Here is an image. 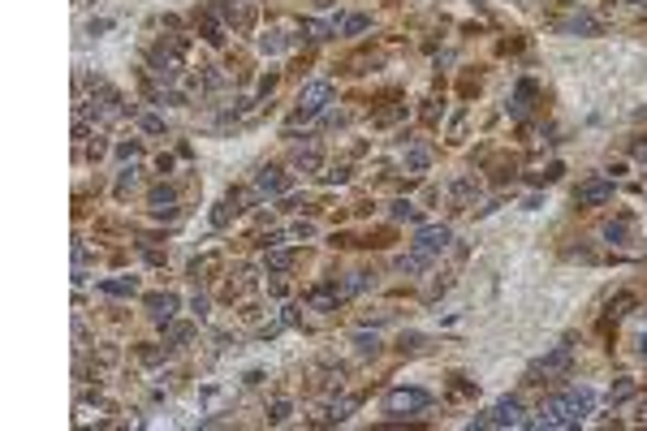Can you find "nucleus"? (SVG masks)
I'll return each instance as SVG.
<instances>
[{"instance_id": "412c9836", "label": "nucleus", "mask_w": 647, "mask_h": 431, "mask_svg": "<svg viewBox=\"0 0 647 431\" xmlns=\"http://www.w3.org/2000/svg\"><path fill=\"white\" fill-rule=\"evenodd\" d=\"M293 160H298V168L316 173V168H320V151H316V147H307V151H298V155H293Z\"/></svg>"}, {"instance_id": "c85d7f7f", "label": "nucleus", "mask_w": 647, "mask_h": 431, "mask_svg": "<svg viewBox=\"0 0 647 431\" xmlns=\"http://www.w3.org/2000/svg\"><path fill=\"white\" fill-rule=\"evenodd\" d=\"M259 48H264V52H281V48H285V39H281L277 30H272V35H264V39H259Z\"/></svg>"}, {"instance_id": "2eb2a0df", "label": "nucleus", "mask_w": 647, "mask_h": 431, "mask_svg": "<svg viewBox=\"0 0 647 431\" xmlns=\"http://www.w3.org/2000/svg\"><path fill=\"white\" fill-rule=\"evenodd\" d=\"M565 30H570V35H596L600 22H596L592 13H578V17H570V22H565Z\"/></svg>"}, {"instance_id": "aec40b11", "label": "nucleus", "mask_w": 647, "mask_h": 431, "mask_svg": "<svg viewBox=\"0 0 647 431\" xmlns=\"http://www.w3.org/2000/svg\"><path fill=\"white\" fill-rule=\"evenodd\" d=\"M100 289H104V293H112V298H126V293H134L139 285H134V276H130V281H104Z\"/></svg>"}, {"instance_id": "a211bd4d", "label": "nucleus", "mask_w": 647, "mask_h": 431, "mask_svg": "<svg viewBox=\"0 0 647 431\" xmlns=\"http://www.w3.org/2000/svg\"><path fill=\"white\" fill-rule=\"evenodd\" d=\"M332 30H337V26H324V22H316V17H307V22H302V35L311 39V44H320V39H328Z\"/></svg>"}, {"instance_id": "2f4dec72", "label": "nucleus", "mask_w": 647, "mask_h": 431, "mask_svg": "<svg viewBox=\"0 0 647 431\" xmlns=\"http://www.w3.org/2000/svg\"><path fill=\"white\" fill-rule=\"evenodd\" d=\"M268 419H272V423H285V419H289V401H272Z\"/></svg>"}, {"instance_id": "dca6fc26", "label": "nucleus", "mask_w": 647, "mask_h": 431, "mask_svg": "<svg viewBox=\"0 0 647 431\" xmlns=\"http://www.w3.org/2000/svg\"><path fill=\"white\" fill-rule=\"evenodd\" d=\"M233 211H238V194H229V199H225L221 207H216V211H212V225H216V229H225V225H229V216H233Z\"/></svg>"}, {"instance_id": "393cba45", "label": "nucleus", "mask_w": 647, "mask_h": 431, "mask_svg": "<svg viewBox=\"0 0 647 431\" xmlns=\"http://www.w3.org/2000/svg\"><path fill=\"white\" fill-rule=\"evenodd\" d=\"M268 267H272V272H285V267H289V250H277V246H272V254H268Z\"/></svg>"}, {"instance_id": "423d86ee", "label": "nucleus", "mask_w": 647, "mask_h": 431, "mask_svg": "<svg viewBox=\"0 0 647 431\" xmlns=\"http://www.w3.org/2000/svg\"><path fill=\"white\" fill-rule=\"evenodd\" d=\"M561 401H565V410H570V414H574L578 423H583V419L596 410V393H592L587 384H570V388L561 393Z\"/></svg>"}, {"instance_id": "4be33fe9", "label": "nucleus", "mask_w": 647, "mask_h": 431, "mask_svg": "<svg viewBox=\"0 0 647 431\" xmlns=\"http://www.w3.org/2000/svg\"><path fill=\"white\" fill-rule=\"evenodd\" d=\"M186 337H190V324H169V328H164V341H169V345H182Z\"/></svg>"}, {"instance_id": "473e14b6", "label": "nucleus", "mask_w": 647, "mask_h": 431, "mask_svg": "<svg viewBox=\"0 0 647 431\" xmlns=\"http://www.w3.org/2000/svg\"><path fill=\"white\" fill-rule=\"evenodd\" d=\"M406 168H427V151H423V147H415V151L406 155Z\"/></svg>"}, {"instance_id": "7ed1b4c3", "label": "nucleus", "mask_w": 647, "mask_h": 431, "mask_svg": "<svg viewBox=\"0 0 647 431\" xmlns=\"http://www.w3.org/2000/svg\"><path fill=\"white\" fill-rule=\"evenodd\" d=\"M332 104V82H311L302 95H298V112H293V125L298 121H311L316 112H324Z\"/></svg>"}, {"instance_id": "9d476101", "label": "nucleus", "mask_w": 647, "mask_h": 431, "mask_svg": "<svg viewBox=\"0 0 647 431\" xmlns=\"http://www.w3.org/2000/svg\"><path fill=\"white\" fill-rule=\"evenodd\" d=\"M540 95V87L531 82V78H522L518 82V91H514V100H509V116H526L531 112V100Z\"/></svg>"}, {"instance_id": "cd10ccee", "label": "nucleus", "mask_w": 647, "mask_h": 431, "mask_svg": "<svg viewBox=\"0 0 647 431\" xmlns=\"http://www.w3.org/2000/svg\"><path fill=\"white\" fill-rule=\"evenodd\" d=\"M359 289H367V276H363V272H354V276L341 285V298H350V293H359Z\"/></svg>"}, {"instance_id": "c756f323", "label": "nucleus", "mask_w": 647, "mask_h": 431, "mask_svg": "<svg viewBox=\"0 0 647 431\" xmlns=\"http://www.w3.org/2000/svg\"><path fill=\"white\" fill-rule=\"evenodd\" d=\"M388 216H393V220H415V207H410V203H393V207H388Z\"/></svg>"}, {"instance_id": "7c9ffc66", "label": "nucleus", "mask_w": 647, "mask_h": 431, "mask_svg": "<svg viewBox=\"0 0 647 431\" xmlns=\"http://www.w3.org/2000/svg\"><path fill=\"white\" fill-rule=\"evenodd\" d=\"M350 410H354V397L337 401V405H332V414H328V419H337V423H341V419H350Z\"/></svg>"}, {"instance_id": "4c0bfd02", "label": "nucleus", "mask_w": 647, "mask_h": 431, "mask_svg": "<svg viewBox=\"0 0 647 431\" xmlns=\"http://www.w3.org/2000/svg\"><path fill=\"white\" fill-rule=\"evenodd\" d=\"M635 5H647V0H635Z\"/></svg>"}, {"instance_id": "f704fd0d", "label": "nucleus", "mask_w": 647, "mask_h": 431, "mask_svg": "<svg viewBox=\"0 0 647 431\" xmlns=\"http://www.w3.org/2000/svg\"><path fill=\"white\" fill-rule=\"evenodd\" d=\"M139 151H143L139 143H121V147H117V155H121V160H134V155H139Z\"/></svg>"}, {"instance_id": "0eeeda50", "label": "nucleus", "mask_w": 647, "mask_h": 431, "mask_svg": "<svg viewBox=\"0 0 647 431\" xmlns=\"http://www.w3.org/2000/svg\"><path fill=\"white\" fill-rule=\"evenodd\" d=\"M449 242H454V233H449V225H427V229H419V238H415V250H419V254H440Z\"/></svg>"}, {"instance_id": "e433bc0d", "label": "nucleus", "mask_w": 647, "mask_h": 431, "mask_svg": "<svg viewBox=\"0 0 647 431\" xmlns=\"http://www.w3.org/2000/svg\"><path fill=\"white\" fill-rule=\"evenodd\" d=\"M639 354L647 358V332H643V337H639Z\"/></svg>"}, {"instance_id": "bb28decb", "label": "nucleus", "mask_w": 647, "mask_h": 431, "mask_svg": "<svg viewBox=\"0 0 647 431\" xmlns=\"http://www.w3.org/2000/svg\"><path fill=\"white\" fill-rule=\"evenodd\" d=\"M626 233H630V229H626V220H613V225H604V238H609V242H626Z\"/></svg>"}, {"instance_id": "f257e3e1", "label": "nucleus", "mask_w": 647, "mask_h": 431, "mask_svg": "<svg viewBox=\"0 0 647 431\" xmlns=\"http://www.w3.org/2000/svg\"><path fill=\"white\" fill-rule=\"evenodd\" d=\"M475 427H526L522 401H518V397H501L483 419H475Z\"/></svg>"}, {"instance_id": "f03ea898", "label": "nucleus", "mask_w": 647, "mask_h": 431, "mask_svg": "<svg viewBox=\"0 0 647 431\" xmlns=\"http://www.w3.org/2000/svg\"><path fill=\"white\" fill-rule=\"evenodd\" d=\"M182 39H169V48L164 44H155V52H151V73L160 78V82H173L178 78V69H182Z\"/></svg>"}, {"instance_id": "c9c22d12", "label": "nucleus", "mask_w": 647, "mask_h": 431, "mask_svg": "<svg viewBox=\"0 0 647 431\" xmlns=\"http://www.w3.org/2000/svg\"><path fill=\"white\" fill-rule=\"evenodd\" d=\"M630 151H635V160H639V164H647V139H635Z\"/></svg>"}, {"instance_id": "39448f33", "label": "nucleus", "mask_w": 647, "mask_h": 431, "mask_svg": "<svg viewBox=\"0 0 647 431\" xmlns=\"http://www.w3.org/2000/svg\"><path fill=\"white\" fill-rule=\"evenodd\" d=\"M526 427H544V431H565V427H578V419L565 410V401L561 397H553L535 419H526Z\"/></svg>"}, {"instance_id": "b1692460", "label": "nucleus", "mask_w": 647, "mask_h": 431, "mask_svg": "<svg viewBox=\"0 0 647 431\" xmlns=\"http://www.w3.org/2000/svg\"><path fill=\"white\" fill-rule=\"evenodd\" d=\"M630 306H635V293H617V298L609 302V315H626Z\"/></svg>"}, {"instance_id": "1a4fd4ad", "label": "nucleus", "mask_w": 647, "mask_h": 431, "mask_svg": "<svg viewBox=\"0 0 647 431\" xmlns=\"http://www.w3.org/2000/svg\"><path fill=\"white\" fill-rule=\"evenodd\" d=\"M570 362H574V345L565 341V345H557V349H553V354H544V358L535 362L531 376H561V371L570 367Z\"/></svg>"}, {"instance_id": "f3484780", "label": "nucleus", "mask_w": 647, "mask_h": 431, "mask_svg": "<svg viewBox=\"0 0 647 431\" xmlns=\"http://www.w3.org/2000/svg\"><path fill=\"white\" fill-rule=\"evenodd\" d=\"M354 349H359L363 358H376V354H380V337H376V332H371V337H367V332H359V337H354Z\"/></svg>"}, {"instance_id": "f8f14e48", "label": "nucleus", "mask_w": 647, "mask_h": 431, "mask_svg": "<svg viewBox=\"0 0 647 431\" xmlns=\"http://www.w3.org/2000/svg\"><path fill=\"white\" fill-rule=\"evenodd\" d=\"M147 310H151L160 324H169L173 315H178V293H151V298H147Z\"/></svg>"}, {"instance_id": "ddd939ff", "label": "nucleus", "mask_w": 647, "mask_h": 431, "mask_svg": "<svg viewBox=\"0 0 647 431\" xmlns=\"http://www.w3.org/2000/svg\"><path fill=\"white\" fill-rule=\"evenodd\" d=\"M173 199H178V194H173V186H155V190H151V207H155V216H178Z\"/></svg>"}, {"instance_id": "6ab92c4d", "label": "nucleus", "mask_w": 647, "mask_h": 431, "mask_svg": "<svg viewBox=\"0 0 647 431\" xmlns=\"http://www.w3.org/2000/svg\"><path fill=\"white\" fill-rule=\"evenodd\" d=\"M630 397H635V384H630V380H617V384L609 388V401H613V405H621V401H630Z\"/></svg>"}, {"instance_id": "4468645a", "label": "nucleus", "mask_w": 647, "mask_h": 431, "mask_svg": "<svg viewBox=\"0 0 647 431\" xmlns=\"http://www.w3.org/2000/svg\"><path fill=\"white\" fill-rule=\"evenodd\" d=\"M427 259H431V254H419V250H415V254H402L397 267L406 272V276H419V272H427Z\"/></svg>"}, {"instance_id": "72a5a7b5", "label": "nucleus", "mask_w": 647, "mask_h": 431, "mask_svg": "<svg viewBox=\"0 0 647 431\" xmlns=\"http://www.w3.org/2000/svg\"><path fill=\"white\" fill-rule=\"evenodd\" d=\"M143 130H147V134H160V130H164V116H155V112L143 116Z\"/></svg>"}, {"instance_id": "20e7f679", "label": "nucleus", "mask_w": 647, "mask_h": 431, "mask_svg": "<svg viewBox=\"0 0 647 431\" xmlns=\"http://www.w3.org/2000/svg\"><path fill=\"white\" fill-rule=\"evenodd\" d=\"M427 405H431V397L419 393V388H393V393H388V401H384V410H388L393 419L419 414V410H427Z\"/></svg>"}, {"instance_id": "5701e85b", "label": "nucleus", "mask_w": 647, "mask_h": 431, "mask_svg": "<svg viewBox=\"0 0 647 431\" xmlns=\"http://www.w3.org/2000/svg\"><path fill=\"white\" fill-rule=\"evenodd\" d=\"M475 194H479V190H475V182L462 177V182L454 186V203H466V199H475Z\"/></svg>"}, {"instance_id": "a878e982", "label": "nucleus", "mask_w": 647, "mask_h": 431, "mask_svg": "<svg viewBox=\"0 0 647 431\" xmlns=\"http://www.w3.org/2000/svg\"><path fill=\"white\" fill-rule=\"evenodd\" d=\"M341 30H345V35H359V30H367V17H363V13H350L345 22H341Z\"/></svg>"}, {"instance_id": "6e6552de", "label": "nucleus", "mask_w": 647, "mask_h": 431, "mask_svg": "<svg viewBox=\"0 0 647 431\" xmlns=\"http://www.w3.org/2000/svg\"><path fill=\"white\" fill-rule=\"evenodd\" d=\"M574 199H578V207H600V203L613 199V182H609V177H592V182L578 186Z\"/></svg>"}, {"instance_id": "9b49d317", "label": "nucleus", "mask_w": 647, "mask_h": 431, "mask_svg": "<svg viewBox=\"0 0 647 431\" xmlns=\"http://www.w3.org/2000/svg\"><path fill=\"white\" fill-rule=\"evenodd\" d=\"M255 190H259V194H285V190H289V177H285L281 168H259Z\"/></svg>"}]
</instances>
